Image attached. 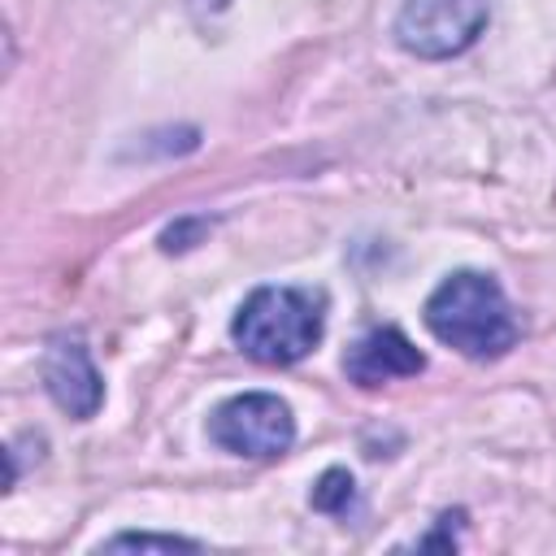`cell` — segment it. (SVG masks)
Here are the masks:
<instances>
[{
	"instance_id": "8992f818",
	"label": "cell",
	"mask_w": 556,
	"mask_h": 556,
	"mask_svg": "<svg viewBox=\"0 0 556 556\" xmlns=\"http://www.w3.org/2000/svg\"><path fill=\"white\" fill-rule=\"evenodd\" d=\"M348 378L356 387H382V382H395V378H413L426 369V356L413 348V339L395 326H378L369 330L365 339H356V348L348 352L343 361Z\"/></svg>"
},
{
	"instance_id": "5b68a950",
	"label": "cell",
	"mask_w": 556,
	"mask_h": 556,
	"mask_svg": "<svg viewBox=\"0 0 556 556\" xmlns=\"http://www.w3.org/2000/svg\"><path fill=\"white\" fill-rule=\"evenodd\" d=\"M43 387L56 400V408H65L70 417H91L104 404V382L83 348V339L61 334L48 343L43 352Z\"/></svg>"
},
{
	"instance_id": "6da1fadb",
	"label": "cell",
	"mask_w": 556,
	"mask_h": 556,
	"mask_svg": "<svg viewBox=\"0 0 556 556\" xmlns=\"http://www.w3.org/2000/svg\"><path fill=\"white\" fill-rule=\"evenodd\" d=\"M426 326L439 343L456 348L469 361L504 356L517 343V321L504 287L482 269L447 274L426 300Z\"/></svg>"
},
{
	"instance_id": "3957f363",
	"label": "cell",
	"mask_w": 556,
	"mask_h": 556,
	"mask_svg": "<svg viewBox=\"0 0 556 556\" xmlns=\"http://www.w3.org/2000/svg\"><path fill=\"white\" fill-rule=\"evenodd\" d=\"M491 22L486 0H404L391 30L395 43L421 61H447L465 52Z\"/></svg>"
},
{
	"instance_id": "277c9868",
	"label": "cell",
	"mask_w": 556,
	"mask_h": 556,
	"mask_svg": "<svg viewBox=\"0 0 556 556\" xmlns=\"http://www.w3.org/2000/svg\"><path fill=\"white\" fill-rule=\"evenodd\" d=\"M208 434L217 447H226L235 456L269 460V456H282L291 447L295 417H291L287 400H278L269 391H243V395H230L226 404L213 408Z\"/></svg>"
},
{
	"instance_id": "52a82bcc",
	"label": "cell",
	"mask_w": 556,
	"mask_h": 556,
	"mask_svg": "<svg viewBox=\"0 0 556 556\" xmlns=\"http://www.w3.org/2000/svg\"><path fill=\"white\" fill-rule=\"evenodd\" d=\"M308 504H313L317 513L348 517V513L356 508V482H352V473H348V469H326V473L313 482Z\"/></svg>"
},
{
	"instance_id": "7a4b0ae2",
	"label": "cell",
	"mask_w": 556,
	"mask_h": 556,
	"mask_svg": "<svg viewBox=\"0 0 556 556\" xmlns=\"http://www.w3.org/2000/svg\"><path fill=\"white\" fill-rule=\"evenodd\" d=\"M326 326V300L304 287H256L235 321L230 339L256 365H295L308 356Z\"/></svg>"
},
{
	"instance_id": "ba28073f",
	"label": "cell",
	"mask_w": 556,
	"mask_h": 556,
	"mask_svg": "<svg viewBox=\"0 0 556 556\" xmlns=\"http://www.w3.org/2000/svg\"><path fill=\"white\" fill-rule=\"evenodd\" d=\"M100 547H109V552H117V547H161V552L187 547V552H195L200 543H195V539H178V534H148V530H139V534H113V539H104Z\"/></svg>"
}]
</instances>
